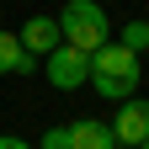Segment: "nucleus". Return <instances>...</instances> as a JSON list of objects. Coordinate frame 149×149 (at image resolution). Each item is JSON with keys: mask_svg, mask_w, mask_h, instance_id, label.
Returning <instances> with one entry per match:
<instances>
[{"mask_svg": "<svg viewBox=\"0 0 149 149\" xmlns=\"http://www.w3.org/2000/svg\"><path fill=\"white\" fill-rule=\"evenodd\" d=\"M139 149H149V139H144V144H139Z\"/></svg>", "mask_w": 149, "mask_h": 149, "instance_id": "11", "label": "nucleus"}, {"mask_svg": "<svg viewBox=\"0 0 149 149\" xmlns=\"http://www.w3.org/2000/svg\"><path fill=\"white\" fill-rule=\"evenodd\" d=\"M16 43H22V53H32V59H48V53L59 48V22H53V16H27L22 32H16Z\"/></svg>", "mask_w": 149, "mask_h": 149, "instance_id": "5", "label": "nucleus"}, {"mask_svg": "<svg viewBox=\"0 0 149 149\" xmlns=\"http://www.w3.org/2000/svg\"><path fill=\"white\" fill-rule=\"evenodd\" d=\"M91 80H112V85H139L144 69H139V53H128L123 43H101L91 53ZM85 80V85H91Z\"/></svg>", "mask_w": 149, "mask_h": 149, "instance_id": "2", "label": "nucleus"}, {"mask_svg": "<svg viewBox=\"0 0 149 149\" xmlns=\"http://www.w3.org/2000/svg\"><path fill=\"white\" fill-rule=\"evenodd\" d=\"M43 69H48V85H59V91H80V85L91 80V53L59 43V48L43 59Z\"/></svg>", "mask_w": 149, "mask_h": 149, "instance_id": "3", "label": "nucleus"}, {"mask_svg": "<svg viewBox=\"0 0 149 149\" xmlns=\"http://www.w3.org/2000/svg\"><path fill=\"white\" fill-rule=\"evenodd\" d=\"M117 43H123L128 53H144V48H149V22H144V16H133V22H123Z\"/></svg>", "mask_w": 149, "mask_h": 149, "instance_id": "8", "label": "nucleus"}, {"mask_svg": "<svg viewBox=\"0 0 149 149\" xmlns=\"http://www.w3.org/2000/svg\"><path fill=\"white\" fill-rule=\"evenodd\" d=\"M0 149H32L27 139H16V133H0Z\"/></svg>", "mask_w": 149, "mask_h": 149, "instance_id": "10", "label": "nucleus"}, {"mask_svg": "<svg viewBox=\"0 0 149 149\" xmlns=\"http://www.w3.org/2000/svg\"><path fill=\"white\" fill-rule=\"evenodd\" d=\"M69 149H117V139H112V128L101 117H74L69 123Z\"/></svg>", "mask_w": 149, "mask_h": 149, "instance_id": "6", "label": "nucleus"}, {"mask_svg": "<svg viewBox=\"0 0 149 149\" xmlns=\"http://www.w3.org/2000/svg\"><path fill=\"white\" fill-rule=\"evenodd\" d=\"M32 149H69V123H64V128H48V133L37 139Z\"/></svg>", "mask_w": 149, "mask_h": 149, "instance_id": "9", "label": "nucleus"}, {"mask_svg": "<svg viewBox=\"0 0 149 149\" xmlns=\"http://www.w3.org/2000/svg\"><path fill=\"white\" fill-rule=\"evenodd\" d=\"M32 69H37V59H32V53H22L16 32L0 27V74H32Z\"/></svg>", "mask_w": 149, "mask_h": 149, "instance_id": "7", "label": "nucleus"}, {"mask_svg": "<svg viewBox=\"0 0 149 149\" xmlns=\"http://www.w3.org/2000/svg\"><path fill=\"white\" fill-rule=\"evenodd\" d=\"M53 22H59V43L80 53H96L101 43H112V16L101 11V0H64V11Z\"/></svg>", "mask_w": 149, "mask_h": 149, "instance_id": "1", "label": "nucleus"}, {"mask_svg": "<svg viewBox=\"0 0 149 149\" xmlns=\"http://www.w3.org/2000/svg\"><path fill=\"white\" fill-rule=\"evenodd\" d=\"M107 128H112V139H117V144L139 149V144L149 139V101H144V96H128V101H117V117H112Z\"/></svg>", "mask_w": 149, "mask_h": 149, "instance_id": "4", "label": "nucleus"}]
</instances>
